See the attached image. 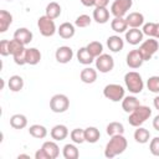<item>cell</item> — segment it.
I'll use <instances>...</instances> for the list:
<instances>
[{
	"label": "cell",
	"mask_w": 159,
	"mask_h": 159,
	"mask_svg": "<svg viewBox=\"0 0 159 159\" xmlns=\"http://www.w3.org/2000/svg\"><path fill=\"white\" fill-rule=\"evenodd\" d=\"M128 147V142L123 134H116L112 135L109 142L106 144L104 148V157L106 158H114L119 154H122Z\"/></svg>",
	"instance_id": "6da1fadb"
},
{
	"label": "cell",
	"mask_w": 159,
	"mask_h": 159,
	"mask_svg": "<svg viewBox=\"0 0 159 159\" xmlns=\"http://www.w3.org/2000/svg\"><path fill=\"white\" fill-rule=\"evenodd\" d=\"M124 83H125V87L127 89L133 93V94H138L143 91L144 88V82H143V78L142 76L135 72V71H129L124 75Z\"/></svg>",
	"instance_id": "7a4b0ae2"
},
{
	"label": "cell",
	"mask_w": 159,
	"mask_h": 159,
	"mask_svg": "<svg viewBox=\"0 0 159 159\" xmlns=\"http://www.w3.org/2000/svg\"><path fill=\"white\" fill-rule=\"evenodd\" d=\"M152 116V109L148 106H138L133 112L129 113L128 122L133 127H139L142 125L147 119H149Z\"/></svg>",
	"instance_id": "3957f363"
},
{
	"label": "cell",
	"mask_w": 159,
	"mask_h": 159,
	"mask_svg": "<svg viewBox=\"0 0 159 159\" xmlns=\"http://www.w3.org/2000/svg\"><path fill=\"white\" fill-rule=\"evenodd\" d=\"M103 96L112 102H119L124 98L125 89L118 83H109L103 88Z\"/></svg>",
	"instance_id": "277c9868"
},
{
	"label": "cell",
	"mask_w": 159,
	"mask_h": 159,
	"mask_svg": "<svg viewBox=\"0 0 159 159\" xmlns=\"http://www.w3.org/2000/svg\"><path fill=\"white\" fill-rule=\"evenodd\" d=\"M138 50H139L140 55L143 56L144 61H149L155 55V52L159 50V43L154 37H149L148 40H144L140 43Z\"/></svg>",
	"instance_id": "5b68a950"
},
{
	"label": "cell",
	"mask_w": 159,
	"mask_h": 159,
	"mask_svg": "<svg viewBox=\"0 0 159 159\" xmlns=\"http://www.w3.org/2000/svg\"><path fill=\"white\" fill-rule=\"evenodd\" d=\"M37 27H39L40 34L42 36H45V37H51L57 31L55 21L52 19H50L48 16H46V15L39 17V20H37Z\"/></svg>",
	"instance_id": "8992f818"
},
{
	"label": "cell",
	"mask_w": 159,
	"mask_h": 159,
	"mask_svg": "<svg viewBox=\"0 0 159 159\" xmlns=\"http://www.w3.org/2000/svg\"><path fill=\"white\" fill-rule=\"evenodd\" d=\"M70 107V99L66 94L57 93L50 99V109L53 113H63Z\"/></svg>",
	"instance_id": "52a82bcc"
},
{
	"label": "cell",
	"mask_w": 159,
	"mask_h": 159,
	"mask_svg": "<svg viewBox=\"0 0 159 159\" xmlns=\"http://www.w3.org/2000/svg\"><path fill=\"white\" fill-rule=\"evenodd\" d=\"M133 5V0H114L111 5V14L114 17H124L127 12L130 10Z\"/></svg>",
	"instance_id": "ba28073f"
},
{
	"label": "cell",
	"mask_w": 159,
	"mask_h": 159,
	"mask_svg": "<svg viewBox=\"0 0 159 159\" xmlns=\"http://www.w3.org/2000/svg\"><path fill=\"white\" fill-rule=\"evenodd\" d=\"M96 62V70H98L101 73H108L114 67V60L108 53H102L94 60Z\"/></svg>",
	"instance_id": "9c48e42d"
},
{
	"label": "cell",
	"mask_w": 159,
	"mask_h": 159,
	"mask_svg": "<svg viewBox=\"0 0 159 159\" xmlns=\"http://www.w3.org/2000/svg\"><path fill=\"white\" fill-rule=\"evenodd\" d=\"M143 37L144 34L142 30H139V27H129V30L125 31V41L133 46L142 43Z\"/></svg>",
	"instance_id": "30bf717a"
},
{
	"label": "cell",
	"mask_w": 159,
	"mask_h": 159,
	"mask_svg": "<svg viewBox=\"0 0 159 159\" xmlns=\"http://www.w3.org/2000/svg\"><path fill=\"white\" fill-rule=\"evenodd\" d=\"M56 61L58 63H68L73 57V51L70 46H60L55 52Z\"/></svg>",
	"instance_id": "8fae6325"
},
{
	"label": "cell",
	"mask_w": 159,
	"mask_h": 159,
	"mask_svg": "<svg viewBox=\"0 0 159 159\" xmlns=\"http://www.w3.org/2000/svg\"><path fill=\"white\" fill-rule=\"evenodd\" d=\"M125 62H127L128 67L135 70V68H139V67L143 65L144 58H143V56L140 55L139 50L137 48V50H132V51L128 52L127 58H125Z\"/></svg>",
	"instance_id": "7c38bea8"
},
{
	"label": "cell",
	"mask_w": 159,
	"mask_h": 159,
	"mask_svg": "<svg viewBox=\"0 0 159 159\" xmlns=\"http://www.w3.org/2000/svg\"><path fill=\"white\" fill-rule=\"evenodd\" d=\"M50 135L53 140L56 142H61L63 139L67 138L68 135V128L65 125V124H56L52 127L51 132H50Z\"/></svg>",
	"instance_id": "4fadbf2b"
},
{
	"label": "cell",
	"mask_w": 159,
	"mask_h": 159,
	"mask_svg": "<svg viewBox=\"0 0 159 159\" xmlns=\"http://www.w3.org/2000/svg\"><path fill=\"white\" fill-rule=\"evenodd\" d=\"M125 21L128 24V27H140L144 25V15L142 12L133 11L125 16Z\"/></svg>",
	"instance_id": "5bb4252c"
},
{
	"label": "cell",
	"mask_w": 159,
	"mask_h": 159,
	"mask_svg": "<svg viewBox=\"0 0 159 159\" xmlns=\"http://www.w3.org/2000/svg\"><path fill=\"white\" fill-rule=\"evenodd\" d=\"M41 148L43 149V152L46 153L48 159H56L60 155V148H58L56 140H47L42 144Z\"/></svg>",
	"instance_id": "9a60e30c"
},
{
	"label": "cell",
	"mask_w": 159,
	"mask_h": 159,
	"mask_svg": "<svg viewBox=\"0 0 159 159\" xmlns=\"http://www.w3.org/2000/svg\"><path fill=\"white\" fill-rule=\"evenodd\" d=\"M57 32L60 35V37L65 39V40H68L71 37L75 36L76 34V26L71 22H62L60 25V27L57 29Z\"/></svg>",
	"instance_id": "2e32d148"
},
{
	"label": "cell",
	"mask_w": 159,
	"mask_h": 159,
	"mask_svg": "<svg viewBox=\"0 0 159 159\" xmlns=\"http://www.w3.org/2000/svg\"><path fill=\"white\" fill-rule=\"evenodd\" d=\"M14 39L19 40L21 43L26 46L32 41V32L26 27H19L14 32Z\"/></svg>",
	"instance_id": "e0dca14e"
},
{
	"label": "cell",
	"mask_w": 159,
	"mask_h": 159,
	"mask_svg": "<svg viewBox=\"0 0 159 159\" xmlns=\"http://www.w3.org/2000/svg\"><path fill=\"white\" fill-rule=\"evenodd\" d=\"M107 46L112 52H119L124 47V40L119 35H112L107 39Z\"/></svg>",
	"instance_id": "ac0fdd59"
},
{
	"label": "cell",
	"mask_w": 159,
	"mask_h": 159,
	"mask_svg": "<svg viewBox=\"0 0 159 159\" xmlns=\"http://www.w3.org/2000/svg\"><path fill=\"white\" fill-rule=\"evenodd\" d=\"M138 106H140V102L134 96H124V98L122 99V108L127 113L133 112Z\"/></svg>",
	"instance_id": "d6986e66"
},
{
	"label": "cell",
	"mask_w": 159,
	"mask_h": 159,
	"mask_svg": "<svg viewBox=\"0 0 159 159\" xmlns=\"http://www.w3.org/2000/svg\"><path fill=\"white\" fill-rule=\"evenodd\" d=\"M41 57H42V55H41L40 50H37L36 47L26 48V65L35 66L41 61Z\"/></svg>",
	"instance_id": "ffe728a7"
},
{
	"label": "cell",
	"mask_w": 159,
	"mask_h": 159,
	"mask_svg": "<svg viewBox=\"0 0 159 159\" xmlns=\"http://www.w3.org/2000/svg\"><path fill=\"white\" fill-rule=\"evenodd\" d=\"M80 78L83 83H87V84H91L93 82H96L97 80V71L92 67H86L81 71L80 73Z\"/></svg>",
	"instance_id": "44dd1931"
},
{
	"label": "cell",
	"mask_w": 159,
	"mask_h": 159,
	"mask_svg": "<svg viewBox=\"0 0 159 159\" xmlns=\"http://www.w3.org/2000/svg\"><path fill=\"white\" fill-rule=\"evenodd\" d=\"M93 20L98 24H106L109 20V10L107 7H94Z\"/></svg>",
	"instance_id": "7402d4cb"
},
{
	"label": "cell",
	"mask_w": 159,
	"mask_h": 159,
	"mask_svg": "<svg viewBox=\"0 0 159 159\" xmlns=\"http://www.w3.org/2000/svg\"><path fill=\"white\" fill-rule=\"evenodd\" d=\"M76 57H77L78 62H80V63H82V65H84V66L91 65V63L96 60V58L89 53V51L87 50V47H86V46H84V47H81V48L77 51Z\"/></svg>",
	"instance_id": "603a6c76"
},
{
	"label": "cell",
	"mask_w": 159,
	"mask_h": 159,
	"mask_svg": "<svg viewBox=\"0 0 159 159\" xmlns=\"http://www.w3.org/2000/svg\"><path fill=\"white\" fill-rule=\"evenodd\" d=\"M61 11H62L61 5L58 2H56V1H51V2L47 4V6L45 9V15L48 16L50 19L55 20L61 15Z\"/></svg>",
	"instance_id": "cb8c5ba5"
},
{
	"label": "cell",
	"mask_w": 159,
	"mask_h": 159,
	"mask_svg": "<svg viewBox=\"0 0 159 159\" xmlns=\"http://www.w3.org/2000/svg\"><path fill=\"white\" fill-rule=\"evenodd\" d=\"M111 29L117 34H123L128 30V24L125 21V17H113L111 21Z\"/></svg>",
	"instance_id": "d4e9b609"
},
{
	"label": "cell",
	"mask_w": 159,
	"mask_h": 159,
	"mask_svg": "<svg viewBox=\"0 0 159 159\" xmlns=\"http://www.w3.org/2000/svg\"><path fill=\"white\" fill-rule=\"evenodd\" d=\"M10 125L14 129H24L27 125V118L24 114L16 113L10 117Z\"/></svg>",
	"instance_id": "484cf974"
},
{
	"label": "cell",
	"mask_w": 159,
	"mask_h": 159,
	"mask_svg": "<svg viewBox=\"0 0 159 159\" xmlns=\"http://www.w3.org/2000/svg\"><path fill=\"white\" fill-rule=\"evenodd\" d=\"M62 155L65 159H77L80 157V152L75 143H67L62 148Z\"/></svg>",
	"instance_id": "4316f807"
},
{
	"label": "cell",
	"mask_w": 159,
	"mask_h": 159,
	"mask_svg": "<svg viewBox=\"0 0 159 159\" xmlns=\"http://www.w3.org/2000/svg\"><path fill=\"white\" fill-rule=\"evenodd\" d=\"M29 133L31 137H34L36 139H43L47 135V129L42 124H32L29 128Z\"/></svg>",
	"instance_id": "83f0119b"
},
{
	"label": "cell",
	"mask_w": 159,
	"mask_h": 159,
	"mask_svg": "<svg viewBox=\"0 0 159 159\" xmlns=\"http://www.w3.org/2000/svg\"><path fill=\"white\" fill-rule=\"evenodd\" d=\"M99 138H101V132H99L98 128H96V127H87L84 129V139H86L87 143H91V144L97 143Z\"/></svg>",
	"instance_id": "f1b7e54d"
},
{
	"label": "cell",
	"mask_w": 159,
	"mask_h": 159,
	"mask_svg": "<svg viewBox=\"0 0 159 159\" xmlns=\"http://www.w3.org/2000/svg\"><path fill=\"white\" fill-rule=\"evenodd\" d=\"M134 139L139 144H145L150 139V132L148 129H145V128L139 125V127H137V129L134 132Z\"/></svg>",
	"instance_id": "f546056e"
},
{
	"label": "cell",
	"mask_w": 159,
	"mask_h": 159,
	"mask_svg": "<svg viewBox=\"0 0 159 159\" xmlns=\"http://www.w3.org/2000/svg\"><path fill=\"white\" fill-rule=\"evenodd\" d=\"M7 86L10 88V91L12 92H20L22 88H24V80L21 76L19 75H14L9 78L7 81Z\"/></svg>",
	"instance_id": "4dcf8cb0"
},
{
	"label": "cell",
	"mask_w": 159,
	"mask_h": 159,
	"mask_svg": "<svg viewBox=\"0 0 159 159\" xmlns=\"http://www.w3.org/2000/svg\"><path fill=\"white\" fill-rule=\"evenodd\" d=\"M12 24V15L6 10H0V32H5Z\"/></svg>",
	"instance_id": "1f68e13d"
},
{
	"label": "cell",
	"mask_w": 159,
	"mask_h": 159,
	"mask_svg": "<svg viewBox=\"0 0 159 159\" xmlns=\"http://www.w3.org/2000/svg\"><path fill=\"white\" fill-rule=\"evenodd\" d=\"M106 132L108 135H116V134H123L124 133V125L120 122H111L106 127Z\"/></svg>",
	"instance_id": "d6a6232c"
},
{
	"label": "cell",
	"mask_w": 159,
	"mask_h": 159,
	"mask_svg": "<svg viewBox=\"0 0 159 159\" xmlns=\"http://www.w3.org/2000/svg\"><path fill=\"white\" fill-rule=\"evenodd\" d=\"M87 50L89 51V53L96 58L99 55L103 53V45L99 41H91L89 43H87Z\"/></svg>",
	"instance_id": "836d02e7"
},
{
	"label": "cell",
	"mask_w": 159,
	"mask_h": 159,
	"mask_svg": "<svg viewBox=\"0 0 159 159\" xmlns=\"http://www.w3.org/2000/svg\"><path fill=\"white\" fill-rule=\"evenodd\" d=\"M70 138L75 144H82L86 142L84 139V129L82 128H75L70 133Z\"/></svg>",
	"instance_id": "e575fe53"
},
{
	"label": "cell",
	"mask_w": 159,
	"mask_h": 159,
	"mask_svg": "<svg viewBox=\"0 0 159 159\" xmlns=\"http://www.w3.org/2000/svg\"><path fill=\"white\" fill-rule=\"evenodd\" d=\"M91 22H92L91 16H89V15H86V14H82V15H80V16L76 17V20H75V26L83 29V27L89 26Z\"/></svg>",
	"instance_id": "d590c367"
},
{
	"label": "cell",
	"mask_w": 159,
	"mask_h": 159,
	"mask_svg": "<svg viewBox=\"0 0 159 159\" xmlns=\"http://www.w3.org/2000/svg\"><path fill=\"white\" fill-rule=\"evenodd\" d=\"M147 88L152 93H159V76H152L147 81Z\"/></svg>",
	"instance_id": "8d00e7d4"
},
{
	"label": "cell",
	"mask_w": 159,
	"mask_h": 159,
	"mask_svg": "<svg viewBox=\"0 0 159 159\" xmlns=\"http://www.w3.org/2000/svg\"><path fill=\"white\" fill-rule=\"evenodd\" d=\"M22 48H25V45L21 43L19 40L16 39H12L9 41V50H10V55H15L16 52L21 51Z\"/></svg>",
	"instance_id": "74e56055"
},
{
	"label": "cell",
	"mask_w": 159,
	"mask_h": 159,
	"mask_svg": "<svg viewBox=\"0 0 159 159\" xmlns=\"http://www.w3.org/2000/svg\"><path fill=\"white\" fill-rule=\"evenodd\" d=\"M14 57V62L19 66H24L26 65V48H22L21 51L16 52L15 55H12Z\"/></svg>",
	"instance_id": "f35d334b"
},
{
	"label": "cell",
	"mask_w": 159,
	"mask_h": 159,
	"mask_svg": "<svg viewBox=\"0 0 159 159\" xmlns=\"http://www.w3.org/2000/svg\"><path fill=\"white\" fill-rule=\"evenodd\" d=\"M155 26H157V22H147L143 25V34L148 37H154L155 35Z\"/></svg>",
	"instance_id": "ab89813d"
},
{
	"label": "cell",
	"mask_w": 159,
	"mask_h": 159,
	"mask_svg": "<svg viewBox=\"0 0 159 159\" xmlns=\"http://www.w3.org/2000/svg\"><path fill=\"white\" fill-rule=\"evenodd\" d=\"M149 150L154 157H159V137H154L153 139H150Z\"/></svg>",
	"instance_id": "60d3db41"
},
{
	"label": "cell",
	"mask_w": 159,
	"mask_h": 159,
	"mask_svg": "<svg viewBox=\"0 0 159 159\" xmlns=\"http://www.w3.org/2000/svg\"><path fill=\"white\" fill-rule=\"evenodd\" d=\"M9 41L10 40H1V42H0V55L1 56H9L10 55Z\"/></svg>",
	"instance_id": "b9f144b4"
},
{
	"label": "cell",
	"mask_w": 159,
	"mask_h": 159,
	"mask_svg": "<svg viewBox=\"0 0 159 159\" xmlns=\"http://www.w3.org/2000/svg\"><path fill=\"white\" fill-rule=\"evenodd\" d=\"M35 159H48V158H47L46 153L43 152V149H42V148H40V149L35 153Z\"/></svg>",
	"instance_id": "7bdbcfd3"
},
{
	"label": "cell",
	"mask_w": 159,
	"mask_h": 159,
	"mask_svg": "<svg viewBox=\"0 0 159 159\" xmlns=\"http://www.w3.org/2000/svg\"><path fill=\"white\" fill-rule=\"evenodd\" d=\"M109 0H94V7H107Z\"/></svg>",
	"instance_id": "ee69618b"
},
{
	"label": "cell",
	"mask_w": 159,
	"mask_h": 159,
	"mask_svg": "<svg viewBox=\"0 0 159 159\" xmlns=\"http://www.w3.org/2000/svg\"><path fill=\"white\" fill-rule=\"evenodd\" d=\"M153 128H154L155 130H158V132H159V114H158V116H155V117H154V119H153Z\"/></svg>",
	"instance_id": "f6af8a7d"
},
{
	"label": "cell",
	"mask_w": 159,
	"mask_h": 159,
	"mask_svg": "<svg viewBox=\"0 0 159 159\" xmlns=\"http://www.w3.org/2000/svg\"><path fill=\"white\" fill-rule=\"evenodd\" d=\"M82 5L87 6V7H91V6H94V0H81Z\"/></svg>",
	"instance_id": "bcb514c9"
},
{
	"label": "cell",
	"mask_w": 159,
	"mask_h": 159,
	"mask_svg": "<svg viewBox=\"0 0 159 159\" xmlns=\"http://www.w3.org/2000/svg\"><path fill=\"white\" fill-rule=\"evenodd\" d=\"M153 106H154V108H155V109H158V111H159V94L154 97V99H153Z\"/></svg>",
	"instance_id": "7dc6e473"
},
{
	"label": "cell",
	"mask_w": 159,
	"mask_h": 159,
	"mask_svg": "<svg viewBox=\"0 0 159 159\" xmlns=\"http://www.w3.org/2000/svg\"><path fill=\"white\" fill-rule=\"evenodd\" d=\"M154 39H159V22H157V26H155V35H154Z\"/></svg>",
	"instance_id": "c3c4849f"
},
{
	"label": "cell",
	"mask_w": 159,
	"mask_h": 159,
	"mask_svg": "<svg viewBox=\"0 0 159 159\" xmlns=\"http://www.w3.org/2000/svg\"><path fill=\"white\" fill-rule=\"evenodd\" d=\"M17 158H19V159H20V158H30V157H29V155H27V154H20V155H19V157H17Z\"/></svg>",
	"instance_id": "681fc988"
},
{
	"label": "cell",
	"mask_w": 159,
	"mask_h": 159,
	"mask_svg": "<svg viewBox=\"0 0 159 159\" xmlns=\"http://www.w3.org/2000/svg\"><path fill=\"white\" fill-rule=\"evenodd\" d=\"M6 1H14V0H6Z\"/></svg>",
	"instance_id": "f907efd6"
}]
</instances>
